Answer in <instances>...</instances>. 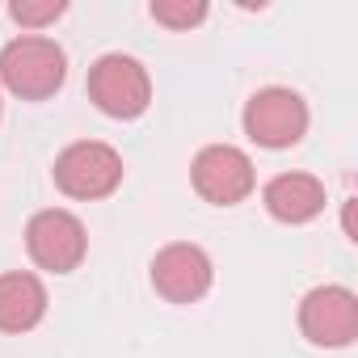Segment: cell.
Here are the masks:
<instances>
[{
	"instance_id": "1",
	"label": "cell",
	"mask_w": 358,
	"mask_h": 358,
	"mask_svg": "<svg viewBox=\"0 0 358 358\" xmlns=\"http://www.w3.org/2000/svg\"><path fill=\"white\" fill-rule=\"evenodd\" d=\"M64 76H68V59H64V47L51 38L26 34V38H13L0 51V80L17 97L43 101L64 85Z\"/></svg>"
},
{
	"instance_id": "2",
	"label": "cell",
	"mask_w": 358,
	"mask_h": 358,
	"mask_svg": "<svg viewBox=\"0 0 358 358\" xmlns=\"http://www.w3.org/2000/svg\"><path fill=\"white\" fill-rule=\"evenodd\" d=\"M89 97L110 118H139L152 101L148 68L131 55H101L89 68Z\"/></svg>"
},
{
	"instance_id": "3",
	"label": "cell",
	"mask_w": 358,
	"mask_h": 358,
	"mask_svg": "<svg viewBox=\"0 0 358 358\" xmlns=\"http://www.w3.org/2000/svg\"><path fill=\"white\" fill-rule=\"evenodd\" d=\"M122 182V156L110 143L80 139L59 152L55 160V186L68 199H106Z\"/></svg>"
},
{
	"instance_id": "4",
	"label": "cell",
	"mask_w": 358,
	"mask_h": 358,
	"mask_svg": "<svg viewBox=\"0 0 358 358\" xmlns=\"http://www.w3.org/2000/svg\"><path fill=\"white\" fill-rule=\"evenodd\" d=\"M308 131V106L291 89H262L245 106V135L262 148H291Z\"/></svg>"
},
{
	"instance_id": "5",
	"label": "cell",
	"mask_w": 358,
	"mask_h": 358,
	"mask_svg": "<svg viewBox=\"0 0 358 358\" xmlns=\"http://www.w3.org/2000/svg\"><path fill=\"white\" fill-rule=\"evenodd\" d=\"M26 249L30 257L51 270V274H68L85 262V249H89V236H85V224L72 215V211H38L30 224H26Z\"/></svg>"
},
{
	"instance_id": "6",
	"label": "cell",
	"mask_w": 358,
	"mask_h": 358,
	"mask_svg": "<svg viewBox=\"0 0 358 358\" xmlns=\"http://www.w3.org/2000/svg\"><path fill=\"white\" fill-rule=\"evenodd\" d=\"M194 190L215 207H236L253 194V160L232 143H211L194 156Z\"/></svg>"
},
{
	"instance_id": "7",
	"label": "cell",
	"mask_w": 358,
	"mask_h": 358,
	"mask_svg": "<svg viewBox=\"0 0 358 358\" xmlns=\"http://www.w3.org/2000/svg\"><path fill=\"white\" fill-rule=\"evenodd\" d=\"M299 329L312 345H350L358 337V299L345 287H316L299 303Z\"/></svg>"
},
{
	"instance_id": "8",
	"label": "cell",
	"mask_w": 358,
	"mask_h": 358,
	"mask_svg": "<svg viewBox=\"0 0 358 358\" xmlns=\"http://www.w3.org/2000/svg\"><path fill=\"white\" fill-rule=\"evenodd\" d=\"M152 287L169 303H194L211 291V257L199 245H169L152 257Z\"/></svg>"
},
{
	"instance_id": "9",
	"label": "cell",
	"mask_w": 358,
	"mask_h": 358,
	"mask_svg": "<svg viewBox=\"0 0 358 358\" xmlns=\"http://www.w3.org/2000/svg\"><path fill=\"white\" fill-rule=\"evenodd\" d=\"M266 211L282 224H308L324 207V186L312 173H278L266 186Z\"/></svg>"
},
{
	"instance_id": "10",
	"label": "cell",
	"mask_w": 358,
	"mask_h": 358,
	"mask_svg": "<svg viewBox=\"0 0 358 358\" xmlns=\"http://www.w3.org/2000/svg\"><path fill=\"white\" fill-rule=\"evenodd\" d=\"M43 312H47V291L34 274H26V270L0 274V329L26 333L43 320Z\"/></svg>"
},
{
	"instance_id": "11",
	"label": "cell",
	"mask_w": 358,
	"mask_h": 358,
	"mask_svg": "<svg viewBox=\"0 0 358 358\" xmlns=\"http://www.w3.org/2000/svg\"><path fill=\"white\" fill-rule=\"evenodd\" d=\"M148 13L169 30H190V26H199L207 17V5L203 0H152Z\"/></svg>"
},
{
	"instance_id": "12",
	"label": "cell",
	"mask_w": 358,
	"mask_h": 358,
	"mask_svg": "<svg viewBox=\"0 0 358 358\" xmlns=\"http://www.w3.org/2000/svg\"><path fill=\"white\" fill-rule=\"evenodd\" d=\"M64 9H68L64 0H17L9 13H13V22H17V26L38 30V26H51L55 17H64Z\"/></svg>"
}]
</instances>
